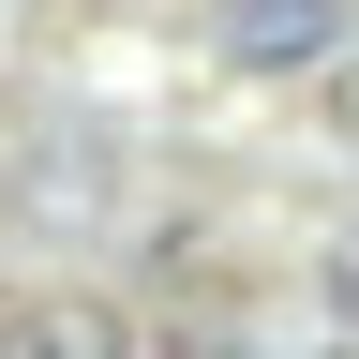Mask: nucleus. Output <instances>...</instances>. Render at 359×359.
<instances>
[{
    "label": "nucleus",
    "mask_w": 359,
    "mask_h": 359,
    "mask_svg": "<svg viewBox=\"0 0 359 359\" xmlns=\"http://www.w3.org/2000/svg\"><path fill=\"white\" fill-rule=\"evenodd\" d=\"M165 359H240V344H165Z\"/></svg>",
    "instance_id": "5"
},
{
    "label": "nucleus",
    "mask_w": 359,
    "mask_h": 359,
    "mask_svg": "<svg viewBox=\"0 0 359 359\" xmlns=\"http://www.w3.org/2000/svg\"><path fill=\"white\" fill-rule=\"evenodd\" d=\"M330 90H344V135H359V45H344V75H330Z\"/></svg>",
    "instance_id": "4"
},
{
    "label": "nucleus",
    "mask_w": 359,
    "mask_h": 359,
    "mask_svg": "<svg viewBox=\"0 0 359 359\" xmlns=\"http://www.w3.org/2000/svg\"><path fill=\"white\" fill-rule=\"evenodd\" d=\"M0 359H135V330L105 299H15L0 314Z\"/></svg>",
    "instance_id": "2"
},
{
    "label": "nucleus",
    "mask_w": 359,
    "mask_h": 359,
    "mask_svg": "<svg viewBox=\"0 0 359 359\" xmlns=\"http://www.w3.org/2000/svg\"><path fill=\"white\" fill-rule=\"evenodd\" d=\"M330 299L359 314V224H344V240H330Z\"/></svg>",
    "instance_id": "3"
},
{
    "label": "nucleus",
    "mask_w": 359,
    "mask_h": 359,
    "mask_svg": "<svg viewBox=\"0 0 359 359\" xmlns=\"http://www.w3.org/2000/svg\"><path fill=\"white\" fill-rule=\"evenodd\" d=\"M210 45L240 75H314V60H344V0H224Z\"/></svg>",
    "instance_id": "1"
}]
</instances>
